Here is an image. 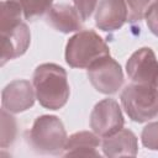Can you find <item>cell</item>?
<instances>
[{
  "label": "cell",
  "instance_id": "obj_1",
  "mask_svg": "<svg viewBox=\"0 0 158 158\" xmlns=\"http://www.w3.org/2000/svg\"><path fill=\"white\" fill-rule=\"evenodd\" d=\"M32 84L38 102L48 110L62 109L70 95L67 72L56 63L40 64L32 77Z\"/></svg>",
  "mask_w": 158,
  "mask_h": 158
},
{
  "label": "cell",
  "instance_id": "obj_2",
  "mask_svg": "<svg viewBox=\"0 0 158 158\" xmlns=\"http://www.w3.org/2000/svg\"><path fill=\"white\" fill-rule=\"evenodd\" d=\"M110 54L105 41L93 30H83L72 36L65 44V62L72 68L88 69L96 59Z\"/></svg>",
  "mask_w": 158,
  "mask_h": 158
},
{
  "label": "cell",
  "instance_id": "obj_3",
  "mask_svg": "<svg viewBox=\"0 0 158 158\" xmlns=\"http://www.w3.org/2000/svg\"><path fill=\"white\" fill-rule=\"evenodd\" d=\"M67 138L63 122L54 115L38 116L28 132L31 147L43 154H60L64 151Z\"/></svg>",
  "mask_w": 158,
  "mask_h": 158
},
{
  "label": "cell",
  "instance_id": "obj_4",
  "mask_svg": "<svg viewBox=\"0 0 158 158\" xmlns=\"http://www.w3.org/2000/svg\"><path fill=\"white\" fill-rule=\"evenodd\" d=\"M121 105L127 116L138 123L158 116V88L130 84L120 95Z\"/></svg>",
  "mask_w": 158,
  "mask_h": 158
},
{
  "label": "cell",
  "instance_id": "obj_5",
  "mask_svg": "<svg viewBox=\"0 0 158 158\" xmlns=\"http://www.w3.org/2000/svg\"><path fill=\"white\" fill-rule=\"evenodd\" d=\"M88 78L96 91L106 95L117 93L123 84L122 68L110 54L96 59L88 68Z\"/></svg>",
  "mask_w": 158,
  "mask_h": 158
},
{
  "label": "cell",
  "instance_id": "obj_6",
  "mask_svg": "<svg viewBox=\"0 0 158 158\" xmlns=\"http://www.w3.org/2000/svg\"><path fill=\"white\" fill-rule=\"evenodd\" d=\"M125 120L118 102L115 99H102L90 114V128L104 138L123 128Z\"/></svg>",
  "mask_w": 158,
  "mask_h": 158
},
{
  "label": "cell",
  "instance_id": "obj_7",
  "mask_svg": "<svg viewBox=\"0 0 158 158\" xmlns=\"http://www.w3.org/2000/svg\"><path fill=\"white\" fill-rule=\"evenodd\" d=\"M126 73L135 84L158 88V59L149 47L135 51L126 62Z\"/></svg>",
  "mask_w": 158,
  "mask_h": 158
},
{
  "label": "cell",
  "instance_id": "obj_8",
  "mask_svg": "<svg viewBox=\"0 0 158 158\" xmlns=\"http://www.w3.org/2000/svg\"><path fill=\"white\" fill-rule=\"evenodd\" d=\"M36 93L33 84L25 79L10 81L1 91V106L11 114H19L33 106Z\"/></svg>",
  "mask_w": 158,
  "mask_h": 158
},
{
  "label": "cell",
  "instance_id": "obj_9",
  "mask_svg": "<svg viewBox=\"0 0 158 158\" xmlns=\"http://www.w3.org/2000/svg\"><path fill=\"white\" fill-rule=\"evenodd\" d=\"M1 35V56L0 64L5 65V63L10 59L17 58L27 51L31 43V32L25 22H19L6 28L0 30Z\"/></svg>",
  "mask_w": 158,
  "mask_h": 158
},
{
  "label": "cell",
  "instance_id": "obj_10",
  "mask_svg": "<svg viewBox=\"0 0 158 158\" xmlns=\"http://www.w3.org/2000/svg\"><path fill=\"white\" fill-rule=\"evenodd\" d=\"M127 22L125 0H100L95 10V25L99 30L112 32Z\"/></svg>",
  "mask_w": 158,
  "mask_h": 158
},
{
  "label": "cell",
  "instance_id": "obj_11",
  "mask_svg": "<svg viewBox=\"0 0 158 158\" xmlns=\"http://www.w3.org/2000/svg\"><path fill=\"white\" fill-rule=\"evenodd\" d=\"M101 149L106 157H136L138 141L131 130L121 128L116 133L102 138Z\"/></svg>",
  "mask_w": 158,
  "mask_h": 158
},
{
  "label": "cell",
  "instance_id": "obj_12",
  "mask_svg": "<svg viewBox=\"0 0 158 158\" xmlns=\"http://www.w3.org/2000/svg\"><path fill=\"white\" fill-rule=\"evenodd\" d=\"M47 22L62 33L79 32L83 28V20L78 11L67 4L53 5L47 12Z\"/></svg>",
  "mask_w": 158,
  "mask_h": 158
},
{
  "label": "cell",
  "instance_id": "obj_13",
  "mask_svg": "<svg viewBox=\"0 0 158 158\" xmlns=\"http://www.w3.org/2000/svg\"><path fill=\"white\" fill-rule=\"evenodd\" d=\"M101 141L95 132L79 131L67 138L63 156L79 157H100L99 147Z\"/></svg>",
  "mask_w": 158,
  "mask_h": 158
},
{
  "label": "cell",
  "instance_id": "obj_14",
  "mask_svg": "<svg viewBox=\"0 0 158 158\" xmlns=\"http://www.w3.org/2000/svg\"><path fill=\"white\" fill-rule=\"evenodd\" d=\"M16 132H17V125L15 117L11 115V112L6 111L5 109H1V137H0L1 148H6L14 143L16 138Z\"/></svg>",
  "mask_w": 158,
  "mask_h": 158
},
{
  "label": "cell",
  "instance_id": "obj_15",
  "mask_svg": "<svg viewBox=\"0 0 158 158\" xmlns=\"http://www.w3.org/2000/svg\"><path fill=\"white\" fill-rule=\"evenodd\" d=\"M22 12L26 20H36L41 17L53 6V0H20Z\"/></svg>",
  "mask_w": 158,
  "mask_h": 158
},
{
  "label": "cell",
  "instance_id": "obj_16",
  "mask_svg": "<svg viewBox=\"0 0 158 158\" xmlns=\"http://www.w3.org/2000/svg\"><path fill=\"white\" fill-rule=\"evenodd\" d=\"M125 4L127 9V22L135 23L144 17L151 0H125Z\"/></svg>",
  "mask_w": 158,
  "mask_h": 158
},
{
  "label": "cell",
  "instance_id": "obj_17",
  "mask_svg": "<svg viewBox=\"0 0 158 158\" xmlns=\"http://www.w3.org/2000/svg\"><path fill=\"white\" fill-rule=\"evenodd\" d=\"M141 141L146 148L151 151H158V121L149 122L143 127Z\"/></svg>",
  "mask_w": 158,
  "mask_h": 158
},
{
  "label": "cell",
  "instance_id": "obj_18",
  "mask_svg": "<svg viewBox=\"0 0 158 158\" xmlns=\"http://www.w3.org/2000/svg\"><path fill=\"white\" fill-rule=\"evenodd\" d=\"M74 7L83 21H86L96 10L98 0H73Z\"/></svg>",
  "mask_w": 158,
  "mask_h": 158
},
{
  "label": "cell",
  "instance_id": "obj_19",
  "mask_svg": "<svg viewBox=\"0 0 158 158\" xmlns=\"http://www.w3.org/2000/svg\"><path fill=\"white\" fill-rule=\"evenodd\" d=\"M144 19L149 31L158 37V1L149 4V6L146 10Z\"/></svg>",
  "mask_w": 158,
  "mask_h": 158
},
{
  "label": "cell",
  "instance_id": "obj_20",
  "mask_svg": "<svg viewBox=\"0 0 158 158\" xmlns=\"http://www.w3.org/2000/svg\"><path fill=\"white\" fill-rule=\"evenodd\" d=\"M156 1H158V0H156Z\"/></svg>",
  "mask_w": 158,
  "mask_h": 158
},
{
  "label": "cell",
  "instance_id": "obj_21",
  "mask_svg": "<svg viewBox=\"0 0 158 158\" xmlns=\"http://www.w3.org/2000/svg\"><path fill=\"white\" fill-rule=\"evenodd\" d=\"M19 1H20V0H19Z\"/></svg>",
  "mask_w": 158,
  "mask_h": 158
}]
</instances>
